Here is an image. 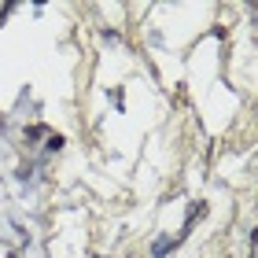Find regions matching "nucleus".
<instances>
[{
	"instance_id": "f257e3e1",
	"label": "nucleus",
	"mask_w": 258,
	"mask_h": 258,
	"mask_svg": "<svg viewBox=\"0 0 258 258\" xmlns=\"http://www.w3.org/2000/svg\"><path fill=\"white\" fill-rule=\"evenodd\" d=\"M170 243H173L170 236H162V240H155V247H151V254H155V258H162V254L170 251Z\"/></svg>"
}]
</instances>
